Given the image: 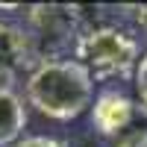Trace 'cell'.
<instances>
[{"mask_svg":"<svg viewBox=\"0 0 147 147\" xmlns=\"http://www.w3.org/2000/svg\"><path fill=\"white\" fill-rule=\"evenodd\" d=\"M27 100L53 121L80 118L94 100V77L77 59H44L27 77Z\"/></svg>","mask_w":147,"mask_h":147,"instance_id":"1","label":"cell"},{"mask_svg":"<svg viewBox=\"0 0 147 147\" xmlns=\"http://www.w3.org/2000/svg\"><path fill=\"white\" fill-rule=\"evenodd\" d=\"M141 59L136 35L118 27H97L80 35L77 41V62L91 71L94 80H115L129 77Z\"/></svg>","mask_w":147,"mask_h":147,"instance_id":"2","label":"cell"},{"mask_svg":"<svg viewBox=\"0 0 147 147\" xmlns=\"http://www.w3.org/2000/svg\"><path fill=\"white\" fill-rule=\"evenodd\" d=\"M35 56V38L30 30L15 21H0V88H12L24 71L30 77V71L38 65Z\"/></svg>","mask_w":147,"mask_h":147,"instance_id":"3","label":"cell"},{"mask_svg":"<svg viewBox=\"0 0 147 147\" xmlns=\"http://www.w3.org/2000/svg\"><path fill=\"white\" fill-rule=\"evenodd\" d=\"M136 106L124 91H100L91 106V127L100 136H118L129 127Z\"/></svg>","mask_w":147,"mask_h":147,"instance_id":"4","label":"cell"},{"mask_svg":"<svg viewBox=\"0 0 147 147\" xmlns=\"http://www.w3.org/2000/svg\"><path fill=\"white\" fill-rule=\"evenodd\" d=\"M27 127V106L15 88H0V147H12L21 141Z\"/></svg>","mask_w":147,"mask_h":147,"instance_id":"5","label":"cell"},{"mask_svg":"<svg viewBox=\"0 0 147 147\" xmlns=\"http://www.w3.org/2000/svg\"><path fill=\"white\" fill-rule=\"evenodd\" d=\"M136 88H138V97H141V112L147 115V53L136 65Z\"/></svg>","mask_w":147,"mask_h":147,"instance_id":"6","label":"cell"},{"mask_svg":"<svg viewBox=\"0 0 147 147\" xmlns=\"http://www.w3.org/2000/svg\"><path fill=\"white\" fill-rule=\"evenodd\" d=\"M115 147H147V127H138V129H127L124 136L118 138Z\"/></svg>","mask_w":147,"mask_h":147,"instance_id":"7","label":"cell"},{"mask_svg":"<svg viewBox=\"0 0 147 147\" xmlns=\"http://www.w3.org/2000/svg\"><path fill=\"white\" fill-rule=\"evenodd\" d=\"M12 147H65V144L59 138H50V136H27V138L15 141Z\"/></svg>","mask_w":147,"mask_h":147,"instance_id":"8","label":"cell"}]
</instances>
